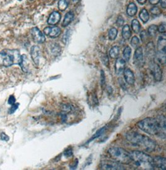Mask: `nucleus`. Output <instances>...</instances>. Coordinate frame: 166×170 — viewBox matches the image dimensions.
Segmentation results:
<instances>
[{"label": "nucleus", "instance_id": "f257e3e1", "mask_svg": "<svg viewBox=\"0 0 166 170\" xmlns=\"http://www.w3.org/2000/svg\"><path fill=\"white\" fill-rule=\"evenodd\" d=\"M137 126L146 133L165 138V118L164 116H159L157 119H144L137 123Z\"/></svg>", "mask_w": 166, "mask_h": 170}, {"label": "nucleus", "instance_id": "f03ea898", "mask_svg": "<svg viewBox=\"0 0 166 170\" xmlns=\"http://www.w3.org/2000/svg\"><path fill=\"white\" fill-rule=\"evenodd\" d=\"M126 138L131 144L147 152H152L156 150V143L146 135L131 132L126 134Z\"/></svg>", "mask_w": 166, "mask_h": 170}, {"label": "nucleus", "instance_id": "7ed1b4c3", "mask_svg": "<svg viewBox=\"0 0 166 170\" xmlns=\"http://www.w3.org/2000/svg\"><path fill=\"white\" fill-rule=\"evenodd\" d=\"M22 55L19 50L5 49L0 52V67H10L14 65H20Z\"/></svg>", "mask_w": 166, "mask_h": 170}, {"label": "nucleus", "instance_id": "20e7f679", "mask_svg": "<svg viewBox=\"0 0 166 170\" xmlns=\"http://www.w3.org/2000/svg\"><path fill=\"white\" fill-rule=\"evenodd\" d=\"M131 163L143 169H154L153 158L141 151H132L130 153Z\"/></svg>", "mask_w": 166, "mask_h": 170}, {"label": "nucleus", "instance_id": "39448f33", "mask_svg": "<svg viewBox=\"0 0 166 170\" xmlns=\"http://www.w3.org/2000/svg\"><path fill=\"white\" fill-rule=\"evenodd\" d=\"M109 156L114 161L122 164H128L131 163L130 153L120 147H112L108 151Z\"/></svg>", "mask_w": 166, "mask_h": 170}, {"label": "nucleus", "instance_id": "423d86ee", "mask_svg": "<svg viewBox=\"0 0 166 170\" xmlns=\"http://www.w3.org/2000/svg\"><path fill=\"white\" fill-rule=\"evenodd\" d=\"M157 53L155 56L157 60L162 65L165 63V50H166V37L165 34L161 35L157 41Z\"/></svg>", "mask_w": 166, "mask_h": 170}, {"label": "nucleus", "instance_id": "0eeeda50", "mask_svg": "<svg viewBox=\"0 0 166 170\" xmlns=\"http://www.w3.org/2000/svg\"><path fill=\"white\" fill-rule=\"evenodd\" d=\"M101 169L104 170H123L125 169V167L121 163L111 160L102 161L100 164Z\"/></svg>", "mask_w": 166, "mask_h": 170}, {"label": "nucleus", "instance_id": "6e6552de", "mask_svg": "<svg viewBox=\"0 0 166 170\" xmlns=\"http://www.w3.org/2000/svg\"><path fill=\"white\" fill-rule=\"evenodd\" d=\"M134 64L138 67H141L144 64V55L142 47H138L136 48L134 55Z\"/></svg>", "mask_w": 166, "mask_h": 170}, {"label": "nucleus", "instance_id": "1a4fd4ad", "mask_svg": "<svg viewBox=\"0 0 166 170\" xmlns=\"http://www.w3.org/2000/svg\"><path fill=\"white\" fill-rule=\"evenodd\" d=\"M31 36L34 42L38 44H43L45 41V37L44 34L40 31L38 27H34L31 30Z\"/></svg>", "mask_w": 166, "mask_h": 170}, {"label": "nucleus", "instance_id": "9d476101", "mask_svg": "<svg viewBox=\"0 0 166 170\" xmlns=\"http://www.w3.org/2000/svg\"><path fill=\"white\" fill-rule=\"evenodd\" d=\"M44 33L51 38H56L61 35V30L59 27L52 25L45 27Z\"/></svg>", "mask_w": 166, "mask_h": 170}, {"label": "nucleus", "instance_id": "9b49d317", "mask_svg": "<svg viewBox=\"0 0 166 170\" xmlns=\"http://www.w3.org/2000/svg\"><path fill=\"white\" fill-rule=\"evenodd\" d=\"M31 59L34 63V64L37 66L39 65V62H40V59L41 56V49L40 48L37 46L34 45L31 48Z\"/></svg>", "mask_w": 166, "mask_h": 170}, {"label": "nucleus", "instance_id": "f8f14e48", "mask_svg": "<svg viewBox=\"0 0 166 170\" xmlns=\"http://www.w3.org/2000/svg\"><path fill=\"white\" fill-rule=\"evenodd\" d=\"M151 71L156 81H160L162 80V72L159 65L154 62L151 63Z\"/></svg>", "mask_w": 166, "mask_h": 170}, {"label": "nucleus", "instance_id": "ddd939ff", "mask_svg": "<svg viewBox=\"0 0 166 170\" xmlns=\"http://www.w3.org/2000/svg\"><path fill=\"white\" fill-rule=\"evenodd\" d=\"M61 18V14L58 11H54L50 14L47 20V23L49 25H55L60 22Z\"/></svg>", "mask_w": 166, "mask_h": 170}, {"label": "nucleus", "instance_id": "4468645a", "mask_svg": "<svg viewBox=\"0 0 166 170\" xmlns=\"http://www.w3.org/2000/svg\"><path fill=\"white\" fill-rule=\"evenodd\" d=\"M153 163L154 168L165 170L166 169V160L165 158L161 156H156L153 158Z\"/></svg>", "mask_w": 166, "mask_h": 170}, {"label": "nucleus", "instance_id": "2eb2a0df", "mask_svg": "<svg viewBox=\"0 0 166 170\" xmlns=\"http://www.w3.org/2000/svg\"><path fill=\"white\" fill-rule=\"evenodd\" d=\"M126 61L121 58L117 59L115 63V72L117 75L122 74L125 69Z\"/></svg>", "mask_w": 166, "mask_h": 170}, {"label": "nucleus", "instance_id": "dca6fc26", "mask_svg": "<svg viewBox=\"0 0 166 170\" xmlns=\"http://www.w3.org/2000/svg\"><path fill=\"white\" fill-rule=\"evenodd\" d=\"M123 73L126 82L129 85L134 84L135 81V78L133 72L129 68H125L123 71Z\"/></svg>", "mask_w": 166, "mask_h": 170}, {"label": "nucleus", "instance_id": "f3484780", "mask_svg": "<svg viewBox=\"0 0 166 170\" xmlns=\"http://www.w3.org/2000/svg\"><path fill=\"white\" fill-rule=\"evenodd\" d=\"M49 51L51 55L57 56L60 55L61 52V48L58 44L52 42L49 45Z\"/></svg>", "mask_w": 166, "mask_h": 170}, {"label": "nucleus", "instance_id": "a211bd4d", "mask_svg": "<svg viewBox=\"0 0 166 170\" xmlns=\"http://www.w3.org/2000/svg\"><path fill=\"white\" fill-rule=\"evenodd\" d=\"M73 19H74V14L73 12L69 11V12L67 13L64 18V20H63V22L62 24V26L64 27H67L72 22V21L73 20Z\"/></svg>", "mask_w": 166, "mask_h": 170}, {"label": "nucleus", "instance_id": "6ab92c4d", "mask_svg": "<svg viewBox=\"0 0 166 170\" xmlns=\"http://www.w3.org/2000/svg\"><path fill=\"white\" fill-rule=\"evenodd\" d=\"M137 11V8L136 5L134 3H129L126 9L127 14L130 17H133L136 14Z\"/></svg>", "mask_w": 166, "mask_h": 170}, {"label": "nucleus", "instance_id": "aec40b11", "mask_svg": "<svg viewBox=\"0 0 166 170\" xmlns=\"http://www.w3.org/2000/svg\"><path fill=\"white\" fill-rule=\"evenodd\" d=\"M131 31L129 25H124L122 29V37L124 40H128L131 36Z\"/></svg>", "mask_w": 166, "mask_h": 170}, {"label": "nucleus", "instance_id": "412c9836", "mask_svg": "<svg viewBox=\"0 0 166 170\" xmlns=\"http://www.w3.org/2000/svg\"><path fill=\"white\" fill-rule=\"evenodd\" d=\"M146 51L148 54V56H155V55H156L155 46L152 42H149V43L147 44Z\"/></svg>", "mask_w": 166, "mask_h": 170}, {"label": "nucleus", "instance_id": "4be33fe9", "mask_svg": "<svg viewBox=\"0 0 166 170\" xmlns=\"http://www.w3.org/2000/svg\"><path fill=\"white\" fill-rule=\"evenodd\" d=\"M22 71L24 72H27V71H28V59H27V56L26 55H22V60H21V64L19 65Z\"/></svg>", "mask_w": 166, "mask_h": 170}, {"label": "nucleus", "instance_id": "5701e85b", "mask_svg": "<svg viewBox=\"0 0 166 170\" xmlns=\"http://www.w3.org/2000/svg\"><path fill=\"white\" fill-rule=\"evenodd\" d=\"M120 47L116 45V46L113 47L112 48L110 49L109 54V56L111 58L115 59L118 57V56L120 55Z\"/></svg>", "mask_w": 166, "mask_h": 170}, {"label": "nucleus", "instance_id": "b1692460", "mask_svg": "<svg viewBox=\"0 0 166 170\" xmlns=\"http://www.w3.org/2000/svg\"><path fill=\"white\" fill-rule=\"evenodd\" d=\"M131 27H132V29L135 33H139L141 31V24L137 19H135L132 21L131 22Z\"/></svg>", "mask_w": 166, "mask_h": 170}, {"label": "nucleus", "instance_id": "393cba45", "mask_svg": "<svg viewBox=\"0 0 166 170\" xmlns=\"http://www.w3.org/2000/svg\"><path fill=\"white\" fill-rule=\"evenodd\" d=\"M140 17L144 23H146L149 19V14L146 9H143L140 13Z\"/></svg>", "mask_w": 166, "mask_h": 170}, {"label": "nucleus", "instance_id": "a878e982", "mask_svg": "<svg viewBox=\"0 0 166 170\" xmlns=\"http://www.w3.org/2000/svg\"><path fill=\"white\" fill-rule=\"evenodd\" d=\"M117 34H118V30L116 29V28L113 27L112 29H110L108 32V37L109 40L114 41L117 38Z\"/></svg>", "mask_w": 166, "mask_h": 170}, {"label": "nucleus", "instance_id": "bb28decb", "mask_svg": "<svg viewBox=\"0 0 166 170\" xmlns=\"http://www.w3.org/2000/svg\"><path fill=\"white\" fill-rule=\"evenodd\" d=\"M123 56L124 60L126 62H128L130 60L131 58V49L130 47L127 46L125 47L124 50H123Z\"/></svg>", "mask_w": 166, "mask_h": 170}, {"label": "nucleus", "instance_id": "cd10ccee", "mask_svg": "<svg viewBox=\"0 0 166 170\" xmlns=\"http://www.w3.org/2000/svg\"><path fill=\"white\" fill-rule=\"evenodd\" d=\"M157 32V26L156 25L152 24L148 27V34L151 37H154Z\"/></svg>", "mask_w": 166, "mask_h": 170}, {"label": "nucleus", "instance_id": "c85d7f7f", "mask_svg": "<svg viewBox=\"0 0 166 170\" xmlns=\"http://www.w3.org/2000/svg\"><path fill=\"white\" fill-rule=\"evenodd\" d=\"M69 6V3L67 0H59L58 3V8L61 11H65Z\"/></svg>", "mask_w": 166, "mask_h": 170}, {"label": "nucleus", "instance_id": "c756f323", "mask_svg": "<svg viewBox=\"0 0 166 170\" xmlns=\"http://www.w3.org/2000/svg\"><path fill=\"white\" fill-rule=\"evenodd\" d=\"M106 127H102L101 129H99L96 133H95V134H94V135L88 141V142L87 143H89V142H90V141H92L93 140H94V139H95L96 138H98V137H99L100 136H101L103 133H104V132L105 131V130H106Z\"/></svg>", "mask_w": 166, "mask_h": 170}, {"label": "nucleus", "instance_id": "7c9ffc66", "mask_svg": "<svg viewBox=\"0 0 166 170\" xmlns=\"http://www.w3.org/2000/svg\"><path fill=\"white\" fill-rule=\"evenodd\" d=\"M150 11H151V13L153 16H160L161 14V13H162L159 7H157V6H154V7H152Z\"/></svg>", "mask_w": 166, "mask_h": 170}, {"label": "nucleus", "instance_id": "2f4dec72", "mask_svg": "<svg viewBox=\"0 0 166 170\" xmlns=\"http://www.w3.org/2000/svg\"><path fill=\"white\" fill-rule=\"evenodd\" d=\"M131 44L133 47L136 48L140 44V39H138V37H137L136 36H134L131 39Z\"/></svg>", "mask_w": 166, "mask_h": 170}, {"label": "nucleus", "instance_id": "473e14b6", "mask_svg": "<svg viewBox=\"0 0 166 170\" xmlns=\"http://www.w3.org/2000/svg\"><path fill=\"white\" fill-rule=\"evenodd\" d=\"M157 31L161 34H165L166 31V27H165V23L162 22L161 23L159 27H157Z\"/></svg>", "mask_w": 166, "mask_h": 170}, {"label": "nucleus", "instance_id": "72a5a7b5", "mask_svg": "<svg viewBox=\"0 0 166 170\" xmlns=\"http://www.w3.org/2000/svg\"><path fill=\"white\" fill-rule=\"evenodd\" d=\"M11 107L8 110V113L10 114H13V113L15 112V111L18 109L19 104V103H14L13 105H11Z\"/></svg>", "mask_w": 166, "mask_h": 170}, {"label": "nucleus", "instance_id": "f704fd0d", "mask_svg": "<svg viewBox=\"0 0 166 170\" xmlns=\"http://www.w3.org/2000/svg\"><path fill=\"white\" fill-rule=\"evenodd\" d=\"M149 36L148 35V33L146 31H143L141 33V38L143 42H146V41H148L149 39Z\"/></svg>", "mask_w": 166, "mask_h": 170}, {"label": "nucleus", "instance_id": "c9c22d12", "mask_svg": "<svg viewBox=\"0 0 166 170\" xmlns=\"http://www.w3.org/2000/svg\"><path fill=\"white\" fill-rule=\"evenodd\" d=\"M105 84H106V78H105V73L103 70H101V86L103 88H104V87H105Z\"/></svg>", "mask_w": 166, "mask_h": 170}, {"label": "nucleus", "instance_id": "e433bc0d", "mask_svg": "<svg viewBox=\"0 0 166 170\" xmlns=\"http://www.w3.org/2000/svg\"><path fill=\"white\" fill-rule=\"evenodd\" d=\"M101 60H102V62L105 64V66H108V65H109V59H108V56H107V55L104 54L102 56Z\"/></svg>", "mask_w": 166, "mask_h": 170}, {"label": "nucleus", "instance_id": "4c0bfd02", "mask_svg": "<svg viewBox=\"0 0 166 170\" xmlns=\"http://www.w3.org/2000/svg\"><path fill=\"white\" fill-rule=\"evenodd\" d=\"M124 19L122 16H118L117 20V25L119 26V27H121L122 26L123 24H124Z\"/></svg>", "mask_w": 166, "mask_h": 170}, {"label": "nucleus", "instance_id": "58836bf2", "mask_svg": "<svg viewBox=\"0 0 166 170\" xmlns=\"http://www.w3.org/2000/svg\"><path fill=\"white\" fill-rule=\"evenodd\" d=\"M73 154V152H72V149H67V150H65V152H64V155L66 156V157H69L71 156Z\"/></svg>", "mask_w": 166, "mask_h": 170}, {"label": "nucleus", "instance_id": "ea45409f", "mask_svg": "<svg viewBox=\"0 0 166 170\" xmlns=\"http://www.w3.org/2000/svg\"><path fill=\"white\" fill-rule=\"evenodd\" d=\"M15 102H16V98H15V97L13 95H11L9 97V99H8V103L10 105H13V104L15 103Z\"/></svg>", "mask_w": 166, "mask_h": 170}, {"label": "nucleus", "instance_id": "a19ab883", "mask_svg": "<svg viewBox=\"0 0 166 170\" xmlns=\"http://www.w3.org/2000/svg\"><path fill=\"white\" fill-rule=\"evenodd\" d=\"M70 31H69H69H66L65 32V35L64 36V37H63V42H64V44H66V42H67V41H68V39H69V37L70 36Z\"/></svg>", "mask_w": 166, "mask_h": 170}, {"label": "nucleus", "instance_id": "79ce46f5", "mask_svg": "<svg viewBox=\"0 0 166 170\" xmlns=\"http://www.w3.org/2000/svg\"><path fill=\"white\" fill-rule=\"evenodd\" d=\"M78 160H75L72 163H71V164L70 165V168L71 169H75V168L77 167V165H78Z\"/></svg>", "mask_w": 166, "mask_h": 170}, {"label": "nucleus", "instance_id": "37998d69", "mask_svg": "<svg viewBox=\"0 0 166 170\" xmlns=\"http://www.w3.org/2000/svg\"><path fill=\"white\" fill-rule=\"evenodd\" d=\"M9 137L5 133H2L1 134V140L3 141H8L9 140Z\"/></svg>", "mask_w": 166, "mask_h": 170}, {"label": "nucleus", "instance_id": "c03bdc74", "mask_svg": "<svg viewBox=\"0 0 166 170\" xmlns=\"http://www.w3.org/2000/svg\"><path fill=\"white\" fill-rule=\"evenodd\" d=\"M149 2L151 5H156L160 2V0H149Z\"/></svg>", "mask_w": 166, "mask_h": 170}, {"label": "nucleus", "instance_id": "a18cd8bd", "mask_svg": "<svg viewBox=\"0 0 166 170\" xmlns=\"http://www.w3.org/2000/svg\"><path fill=\"white\" fill-rule=\"evenodd\" d=\"M160 5L162 8L165 9L166 8V0H161Z\"/></svg>", "mask_w": 166, "mask_h": 170}, {"label": "nucleus", "instance_id": "49530a36", "mask_svg": "<svg viewBox=\"0 0 166 170\" xmlns=\"http://www.w3.org/2000/svg\"><path fill=\"white\" fill-rule=\"evenodd\" d=\"M137 2L139 4L143 5H144L146 3L147 0H137Z\"/></svg>", "mask_w": 166, "mask_h": 170}, {"label": "nucleus", "instance_id": "de8ad7c7", "mask_svg": "<svg viewBox=\"0 0 166 170\" xmlns=\"http://www.w3.org/2000/svg\"><path fill=\"white\" fill-rule=\"evenodd\" d=\"M80 1H81V0H72V2H73L74 4H77V3H79Z\"/></svg>", "mask_w": 166, "mask_h": 170}, {"label": "nucleus", "instance_id": "09e8293b", "mask_svg": "<svg viewBox=\"0 0 166 170\" xmlns=\"http://www.w3.org/2000/svg\"><path fill=\"white\" fill-rule=\"evenodd\" d=\"M18 1H19V2H21V1H22V0H18Z\"/></svg>", "mask_w": 166, "mask_h": 170}, {"label": "nucleus", "instance_id": "8fccbe9b", "mask_svg": "<svg viewBox=\"0 0 166 170\" xmlns=\"http://www.w3.org/2000/svg\"><path fill=\"white\" fill-rule=\"evenodd\" d=\"M30 1H33V0H30Z\"/></svg>", "mask_w": 166, "mask_h": 170}]
</instances>
